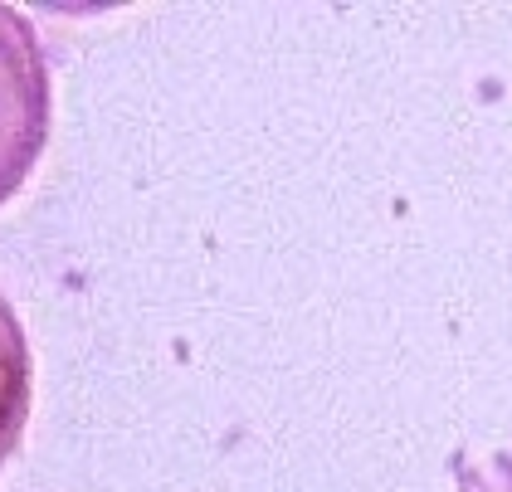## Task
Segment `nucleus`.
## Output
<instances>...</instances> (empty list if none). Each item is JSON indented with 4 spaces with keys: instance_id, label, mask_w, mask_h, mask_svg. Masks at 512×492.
Returning <instances> with one entry per match:
<instances>
[{
    "instance_id": "nucleus-1",
    "label": "nucleus",
    "mask_w": 512,
    "mask_h": 492,
    "mask_svg": "<svg viewBox=\"0 0 512 492\" xmlns=\"http://www.w3.org/2000/svg\"><path fill=\"white\" fill-rule=\"evenodd\" d=\"M54 122L49 54L15 5H0V205L40 166Z\"/></svg>"
},
{
    "instance_id": "nucleus-2",
    "label": "nucleus",
    "mask_w": 512,
    "mask_h": 492,
    "mask_svg": "<svg viewBox=\"0 0 512 492\" xmlns=\"http://www.w3.org/2000/svg\"><path fill=\"white\" fill-rule=\"evenodd\" d=\"M30 405H35V356H30V337L15 317V307L0 298V468L25 439L30 424Z\"/></svg>"
}]
</instances>
